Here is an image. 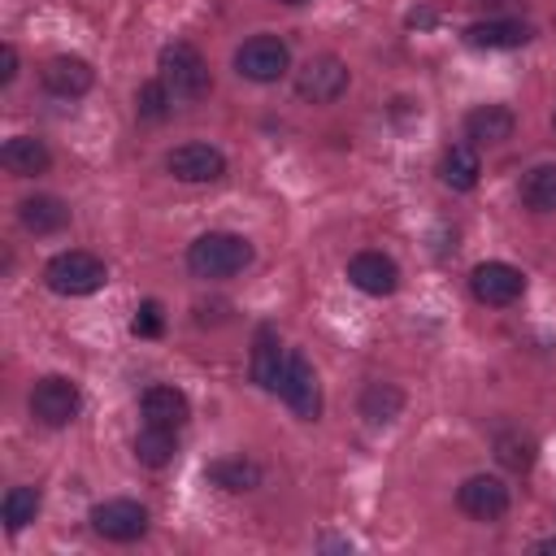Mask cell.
I'll list each match as a JSON object with an SVG mask.
<instances>
[{
  "label": "cell",
  "instance_id": "4316f807",
  "mask_svg": "<svg viewBox=\"0 0 556 556\" xmlns=\"http://www.w3.org/2000/svg\"><path fill=\"white\" fill-rule=\"evenodd\" d=\"M169 109H174V96H169V87L161 78L139 83V91H135V117L139 122H165Z\"/></svg>",
  "mask_w": 556,
  "mask_h": 556
},
{
  "label": "cell",
  "instance_id": "277c9868",
  "mask_svg": "<svg viewBox=\"0 0 556 556\" xmlns=\"http://www.w3.org/2000/svg\"><path fill=\"white\" fill-rule=\"evenodd\" d=\"M78 408H83V391H78V382L65 378V374H43V378L30 387V417H35L39 426H48V430L70 426V421L78 417Z\"/></svg>",
  "mask_w": 556,
  "mask_h": 556
},
{
  "label": "cell",
  "instance_id": "d4e9b609",
  "mask_svg": "<svg viewBox=\"0 0 556 556\" xmlns=\"http://www.w3.org/2000/svg\"><path fill=\"white\" fill-rule=\"evenodd\" d=\"M491 447H495V460H500L504 469H513V473H526V469L539 460V443H534L530 434H521V430H500V434L491 439Z\"/></svg>",
  "mask_w": 556,
  "mask_h": 556
},
{
  "label": "cell",
  "instance_id": "ffe728a7",
  "mask_svg": "<svg viewBox=\"0 0 556 556\" xmlns=\"http://www.w3.org/2000/svg\"><path fill=\"white\" fill-rule=\"evenodd\" d=\"M439 178H443V187H452V191H473L478 178H482L478 148H473V143H452V148H443V156H439Z\"/></svg>",
  "mask_w": 556,
  "mask_h": 556
},
{
  "label": "cell",
  "instance_id": "7402d4cb",
  "mask_svg": "<svg viewBox=\"0 0 556 556\" xmlns=\"http://www.w3.org/2000/svg\"><path fill=\"white\" fill-rule=\"evenodd\" d=\"M204 478H208L213 486H222V491H256L265 473H261V465H256V460L222 456V460H213V465L204 469Z\"/></svg>",
  "mask_w": 556,
  "mask_h": 556
},
{
  "label": "cell",
  "instance_id": "cb8c5ba5",
  "mask_svg": "<svg viewBox=\"0 0 556 556\" xmlns=\"http://www.w3.org/2000/svg\"><path fill=\"white\" fill-rule=\"evenodd\" d=\"M400 408H404V391H400L395 382H369V387L361 391V417L374 421V426L395 421Z\"/></svg>",
  "mask_w": 556,
  "mask_h": 556
},
{
  "label": "cell",
  "instance_id": "9a60e30c",
  "mask_svg": "<svg viewBox=\"0 0 556 556\" xmlns=\"http://www.w3.org/2000/svg\"><path fill=\"white\" fill-rule=\"evenodd\" d=\"M348 282L365 295H391L400 287V265L387 252H356L348 261Z\"/></svg>",
  "mask_w": 556,
  "mask_h": 556
},
{
  "label": "cell",
  "instance_id": "9c48e42d",
  "mask_svg": "<svg viewBox=\"0 0 556 556\" xmlns=\"http://www.w3.org/2000/svg\"><path fill=\"white\" fill-rule=\"evenodd\" d=\"M469 291H473L478 304L504 308V304L521 300L526 274H521L517 265H508V261H482V265H473V274H469Z\"/></svg>",
  "mask_w": 556,
  "mask_h": 556
},
{
  "label": "cell",
  "instance_id": "5b68a950",
  "mask_svg": "<svg viewBox=\"0 0 556 556\" xmlns=\"http://www.w3.org/2000/svg\"><path fill=\"white\" fill-rule=\"evenodd\" d=\"M235 74L248 83H278L291 74V48L278 35H252L235 48Z\"/></svg>",
  "mask_w": 556,
  "mask_h": 556
},
{
  "label": "cell",
  "instance_id": "f1b7e54d",
  "mask_svg": "<svg viewBox=\"0 0 556 556\" xmlns=\"http://www.w3.org/2000/svg\"><path fill=\"white\" fill-rule=\"evenodd\" d=\"M13 78H17V48H13V43H4V48H0V83L9 87Z\"/></svg>",
  "mask_w": 556,
  "mask_h": 556
},
{
  "label": "cell",
  "instance_id": "5bb4252c",
  "mask_svg": "<svg viewBox=\"0 0 556 556\" xmlns=\"http://www.w3.org/2000/svg\"><path fill=\"white\" fill-rule=\"evenodd\" d=\"M287 348L278 339V330L269 321L256 326V339H252V382L261 391H274L278 395V382H282V369H287Z\"/></svg>",
  "mask_w": 556,
  "mask_h": 556
},
{
  "label": "cell",
  "instance_id": "603a6c76",
  "mask_svg": "<svg viewBox=\"0 0 556 556\" xmlns=\"http://www.w3.org/2000/svg\"><path fill=\"white\" fill-rule=\"evenodd\" d=\"M517 195L530 213H556V165H534L521 174Z\"/></svg>",
  "mask_w": 556,
  "mask_h": 556
},
{
  "label": "cell",
  "instance_id": "83f0119b",
  "mask_svg": "<svg viewBox=\"0 0 556 556\" xmlns=\"http://www.w3.org/2000/svg\"><path fill=\"white\" fill-rule=\"evenodd\" d=\"M161 330H165V313H161V304H156V300H143V304L135 308L130 334H135V339H156Z\"/></svg>",
  "mask_w": 556,
  "mask_h": 556
},
{
  "label": "cell",
  "instance_id": "d6986e66",
  "mask_svg": "<svg viewBox=\"0 0 556 556\" xmlns=\"http://www.w3.org/2000/svg\"><path fill=\"white\" fill-rule=\"evenodd\" d=\"M17 222L26 235H56L70 226V204L61 195H26L17 204Z\"/></svg>",
  "mask_w": 556,
  "mask_h": 556
},
{
  "label": "cell",
  "instance_id": "44dd1931",
  "mask_svg": "<svg viewBox=\"0 0 556 556\" xmlns=\"http://www.w3.org/2000/svg\"><path fill=\"white\" fill-rule=\"evenodd\" d=\"M178 456V434L169 426H148L135 434V460L148 465V469H165L169 460Z\"/></svg>",
  "mask_w": 556,
  "mask_h": 556
},
{
  "label": "cell",
  "instance_id": "6da1fadb",
  "mask_svg": "<svg viewBox=\"0 0 556 556\" xmlns=\"http://www.w3.org/2000/svg\"><path fill=\"white\" fill-rule=\"evenodd\" d=\"M156 78L169 87V96L178 100V104H195V100H204L208 91H213V74H208V61L200 56V48L195 43H187V39H174V43H165L161 48V56H156Z\"/></svg>",
  "mask_w": 556,
  "mask_h": 556
},
{
  "label": "cell",
  "instance_id": "2e32d148",
  "mask_svg": "<svg viewBox=\"0 0 556 556\" xmlns=\"http://www.w3.org/2000/svg\"><path fill=\"white\" fill-rule=\"evenodd\" d=\"M534 30L517 17H486V22H473L465 26V43L469 48H486V52H504V48H521L530 43Z\"/></svg>",
  "mask_w": 556,
  "mask_h": 556
},
{
  "label": "cell",
  "instance_id": "4fadbf2b",
  "mask_svg": "<svg viewBox=\"0 0 556 556\" xmlns=\"http://www.w3.org/2000/svg\"><path fill=\"white\" fill-rule=\"evenodd\" d=\"M517 130V113L508 104H478L465 113V139L473 148H500Z\"/></svg>",
  "mask_w": 556,
  "mask_h": 556
},
{
  "label": "cell",
  "instance_id": "ba28073f",
  "mask_svg": "<svg viewBox=\"0 0 556 556\" xmlns=\"http://www.w3.org/2000/svg\"><path fill=\"white\" fill-rule=\"evenodd\" d=\"M456 504H460V513L473 517V521H500V517L508 513V504H513V491H508V482L495 478V473H469V478L456 486Z\"/></svg>",
  "mask_w": 556,
  "mask_h": 556
},
{
  "label": "cell",
  "instance_id": "484cf974",
  "mask_svg": "<svg viewBox=\"0 0 556 556\" xmlns=\"http://www.w3.org/2000/svg\"><path fill=\"white\" fill-rule=\"evenodd\" d=\"M39 491L35 486H9L4 491V500H0V517H4V526L17 534V530H26L35 517H39Z\"/></svg>",
  "mask_w": 556,
  "mask_h": 556
},
{
  "label": "cell",
  "instance_id": "f546056e",
  "mask_svg": "<svg viewBox=\"0 0 556 556\" xmlns=\"http://www.w3.org/2000/svg\"><path fill=\"white\" fill-rule=\"evenodd\" d=\"M534 552H552V556H556V539H539Z\"/></svg>",
  "mask_w": 556,
  "mask_h": 556
},
{
  "label": "cell",
  "instance_id": "3957f363",
  "mask_svg": "<svg viewBox=\"0 0 556 556\" xmlns=\"http://www.w3.org/2000/svg\"><path fill=\"white\" fill-rule=\"evenodd\" d=\"M43 282L56 295H91V291H100L109 282V269H104V261L96 252L70 248V252H56L43 265Z\"/></svg>",
  "mask_w": 556,
  "mask_h": 556
},
{
  "label": "cell",
  "instance_id": "4dcf8cb0",
  "mask_svg": "<svg viewBox=\"0 0 556 556\" xmlns=\"http://www.w3.org/2000/svg\"><path fill=\"white\" fill-rule=\"evenodd\" d=\"M278 4H308V0H278Z\"/></svg>",
  "mask_w": 556,
  "mask_h": 556
},
{
  "label": "cell",
  "instance_id": "7a4b0ae2",
  "mask_svg": "<svg viewBox=\"0 0 556 556\" xmlns=\"http://www.w3.org/2000/svg\"><path fill=\"white\" fill-rule=\"evenodd\" d=\"M248 265H252V243L235 230H208L187 248V269L195 278H230Z\"/></svg>",
  "mask_w": 556,
  "mask_h": 556
},
{
  "label": "cell",
  "instance_id": "30bf717a",
  "mask_svg": "<svg viewBox=\"0 0 556 556\" xmlns=\"http://www.w3.org/2000/svg\"><path fill=\"white\" fill-rule=\"evenodd\" d=\"M278 395L287 400V408H291L300 421H317V417H321V387H317L313 365H308L300 352H291V356H287V369H282Z\"/></svg>",
  "mask_w": 556,
  "mask_h": 556
},
{
  "label": "cell",
  "instance_id": "ac0fdd59",
  "mask_svg": "<svg viewBox=\"0 0 556 556\" xmlns=\"http://www.w3.org/2000/svg\"><path fill=\"white\" fill-rule=\"evenodd\" d=\"M0 165H4L13 178H35V174H43V169L52 165V152H48V143L35 139V135H13V139H4V148H0Z\"/></svg>",
  "mask_w": 556,
  "mask_h": 556
},
{
  "label": "cell",
  "instance_id": "8992f818",
  "mask_svg": "<svg viewBox=\"0 0 556 556\" xmlns=\"http://www.w3.org/2000/svg\"><path fill=\"white\" fill-rule=\"evenodd\" d=\"M348 83H352V74L334 52H317L295 70V96L308 104H334L348 91Z\"/></svg>",
  "mask_w": 556,
  "mask_h": 556
},
{
  "label": "cell",
  "instance_id": "8fae6325",
  "mask_svg": "<svg viewBox=\"0 0 556 556\" xmlns=\"http://www.w3.org/2000/svg\"><path fill=\"white\" fill-rule=\"evenodd\" d=\"M165 169L178 182H217L226 174V152L213 143H178L165 152Z\"/></svg>",
  "mask_w": 556,
  "mask_h": 556
},
{
  "label": "cell",
  "instance_id": "1f68e13d",
  "mask_svg": "<svg viewBox=\"0 0 556 556\" xmlns=\"http://www.w3.org/2000/svg\"><path fill=\"white\" fill-rule=\"evenodd\" d=\"M552 130H556V113H552Z\"/></svg>",
  "mask_w": 556,
  "mask_h": 556
},
{
  "label": "cell",
  "instance_id": "52a82bcc",
  "mask_svg": "<svg viewBox=\"0 0 556 556\" xmlns=\"http://www.w3.org/2000/svg\"><path fill=\"white\" fill-rule=\"evenodd\" d=\"M87 521H91V530H96L100 539H109V543H135V539L148 534V508H143L139 500H126V495L96 504Z\"/></svg>",
  "mask_w": 556,
  "mask_h": 556
},
{
  "label": "cell",
  "instance_id": "e0dca14e",
  "mask_svg": "<svg viewBox=\"0 0 556 556\" xmlns=\"http://www.w3.org/2000/svg\"><path fill=\"white\" fill-rule=\"evenodd\" d=\"M139 413H143L148 426H169V430H178V426L191 417V400H187L178 387L156 382V387H148V391L139 395Z\"/></svg>",
  "mask_w": 556,
  "mask_h": 556
},
{
  "label": "cell",
  "instance_id": "7c38bea8",
  "mask_svg": "<svg viewBox=\"0 0 556 556\" xmlns=\"http://www.w3.org/2000/svg\"><path fill=\"white\" fill-rule=\"evenodd\" d=\"M39 83H43V91L56 96V100H78V96L91 91L96 70H91L83 56H52V61H43V70H39Z\"/></svg>",
  "mask_w": 556,
  "mask_h": 556
}]
</instances>
